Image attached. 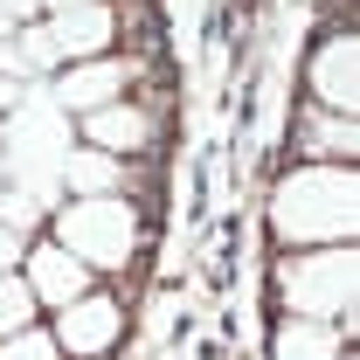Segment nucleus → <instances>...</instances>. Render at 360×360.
<instances>
[{
    "mask_svg": "<svg viewBox=\"0 0 360 360\" xmlns=\"http://www.w3.org/2000/svg\"><path fill=\"white\" fill-rule=\"evenodd\" d=\"M354 215H360V187H354V167H340V160H305V167H291L277 180V194H270V229L291 250L347 243Z\"/></svg>",
    "mask_w": 360,
    "mask_h": 360,
    "instance_id": "f257e3e1",
    "label": "nucleus"
},
{
    "mask_svg": "<svg viewBox=\"0 0 360 360\" xmlns=\"http://www.w3.org/2000/svg\"><path fill=\"white\" fill-rule=\"evenodd\" d=\"M0 146H14L7 180L49 208L56 187H63V167H70V118H63V104L56 97H21V111H14V125H7Z\"/></svg>",
    "mask_w": 360,
    "mask_h": 360,
    "instance_id": "f03ea898",
    "label": "nucleus"
},
{
    "mask_svg": "<svg viewBox=\"0 0 360 360\" xmlns=\"http://www.w3.org/2000/svg\"><path fill=\"white\" fill-rule=\"evenodd\" d=\"M277 284H284V305L298 319H354V284H360L354 243H326V250L291 257Z\"/></svg>",
    "mask_w": 360,
    "mask_h": 360,
    "instance_id": "7ed1b4c3",
    "label": "nucleus"
},
{
    "mask_svg": "<svg viewBox=\"0 0 360 360\" xmlns=\"http://www.w3.org/2000/svg\"><path fill=\"white\" fill-rule=\"evenodd\" d=\"M56 236L77 264H97V270H118L125 257L139 250V215L125 194H97V201H70L56 215Z\"/></svg>",
    "mask_w": 360,
    "mask_h": 360,
    "instance_id": "20e7f679",
    "label": "nucleus"
},
{
    "mask_svg": "<svg viewBox=\"0 0 360 360\" xmlns=\"http://www.w3.org/2000/svg\"><path fill=\"white\" fill-rule=\"evenodd\" d=\"M305 84H312L319 111H340V118L354 111V97H360V42H354V28H340V35H326V42L312 49Z\"/></svg>",
    "mask_w": 360,
    "mask_h": 360,
    "instance_id": "39448f33",
    "label": "nucleus"
},
{
    "mask_svg": "<svg viewBox=\"0 0 360 360\" xmlns=\"http://www.w3.org/2000/svg\"><path fill=\"white\" fill-rule=\"evenodd\" d=\"M125 340V305L118 298H77V305H63V326H56V347L77 360H97L111 354Z\"/></svg>",
    "mask_w": 360,
    "mask_h": 360,
    "instance_id": "423d86ee",
    "label": "nucleus"
},
{
    "mask_svg": "<svg viewBox=\"0 0 360 360\" xmlns=\"http://www.w3.org/2000/svg\"><path fill=\"white\" fill-rule=\"evenodd\" d=\"M21 264H28V291H35V305H77V298L90 291V264H77L63 243L28 250Z\"/></svg>",
    "mask_w": 360,
    "mask_h": 360,
    "instance_id": "0eeeda50",
    "label": "nucleus"
},
{
    "mask_svg": "<svg viewBox=\"0 0 360 360\" xmlns=\"http://www.w3.org/2000/svg\"><path fill=\"white\" fill-rule=\"evenodd\" d=\"M111 35H118V14L104 7V0H77V7H63L56 21H49V42H56V56H104L111 49Z\"/></svg>",
    "mask_w": 360,
    "mask_h": 360,
    "instance_id": "6e6552de",
    "label": "nucleus"
},
{
    "mask_svg": "<svg viewBox=\"0 0 360 360\" xmlns=\"http://www.w3.org/2000/svg\"><path fill=\"white\" fill-rule=\"evenodd\" d=\"M139 77V63H118V56H90L84 70H70L63 84H56V104L63 111H97V104H111V97H125V84Z\"/></svg>",
    "mask_w": 360,
    "mask_h": 360,
    "instance_id": "1a4fd4ad",
    "label": "nucleus"
},
{
    "mask_svg": "<svg viewBox=\"0 0 360 360\" xmlns=\"http://www.w3.org/2000/svg\"><path fill=\"white\" fill-rule=\"evenodd\" d=\"M84 139H90V153H139V146H153V111L111 97V104L84 111Z\"/></svg>",
    "mask_w": 360,
    "mask_h": 360,
    "instance_id": "9d476101",
    "label": "nucleus"
},
{
    "mask_svg": "<svg viewBox=\"0 0 360 360\" xmlns=\"http://www.w3.org/2000/svg\"><path fill=\"white\" fill-rule=\"evenodd\" d=\"M270 354L277 360H340L347 347H340V333H333V319H284L277 326V340H270Z\"/></svg>",
    "mask_w": 360,
    "mask_h": 360,
    "instance_id": "9b49d317",
    "label": "nucleus"
},
{
    "mask_svg": "<svg viewBox=\"0 0 360 360\" xmlns=\"http://www.w3.org/2000/svg\"><path fill=\"white\" fill-rule=\"evenodd\" d=\"M63 187H70L77 201H97V194H125L132 174H125V160H118V153H70Z\"/></svg>",
    "mask_w": 360,
    "mask_h": 360,
    "instance_id": "f8f14e48",
    "label": "nucleus"
},
{
    "mask_svg": "<svg viewBox=\"0 0 360 360\" xmlns=\"http://www.w3.org/2000/svg\"><path fill=\"white\" fill-rule=\"evenodd\" d=\"M354 118H340V111H305V118H298V153H305V160H326V153H333V160H340V167H347V160H354Z\"/></svg>",
    "mask_w": 360,
    "mask_h": 360,
    "instance_id": "ddd939ff",
    "label": "nucleus"
},
{
    "mask_svg": "<svg viewBox=\"0 0 360 360\" xmlns=\"http://www.w3.org/2000/svg\"><path fill=\"white\" fill-rule=\"evenodd\" d=\"M56 63V42H49V28H14V35H0V77L7 84H21V77H35Z\"/></svg>",
    "mask_w": 360,
    "mask_h": 360,
    "instance_id": "4468645a",
    "label": "nucleus"
},
{
    "mask_svg": "<svg viewBox=\"0 0 360 360\" xmlns=\"http://www.w3.org/2000/svg\"><path fill=\"white\" fill-rule=\"evenodd\" d=\"M28 319H35V291L7 270V277H0V340H7V333H21Z\"/></svg>",
    "mask_w": 360,
    "mask_h": 360,
    "instance_id": "2eb2a0df",
    "label": "nucleus"
},
{
    "mask_svg": "<svg viewBox=\"0 0 360 360\" xmlns=\"http://www.w3.org/2000/svg\"><path fill=\"white\" fill-rule=\"evenodd\" d=\"M0 360H63V347H56V333H7L0 340Z\"/></svg>",
    "mask_w": 360,
    "mask_h": 360,
    "instance_id": "dca6fc26",
    "label": "nucleus"
},
{
    "mask_svg": "<svg viewBox=\"0 0 360 360\" xmlns=\"http://www.w3.org/2000/svg\"><path fill=\"white\" fill-rule=\"evenodd\" d=\"M21 257H28V250H21V236H14V229L0 222V277H7V270L21 264Z\"/></svg>",
    "mask_w": 360,
    "mask_h": 360,
    "instance_id": "f3484780",
    "label": "nucleus"
},
{
    "mask_svg": "<svg viewBox=\"0 0 360 360\" xmlns=\"http://www.w3.org/2000/svg\"><path fill=\"white\" fill-rule=\"evenodd\" d=\"M35 7H42V0H0V14H7V21H14V28H21V21H28V14H35Z\"/></svg>",
    "mask_w": 360,
    "mask_h": 360,
    "instance_id": "a211bd4d",
    "label": "nucleus"
},
{
    "mask_svg": "<svg viewBox=\"0 0 360 360\" xmlns=\"http://www.w3.org/2000/svg\"><path fill=\"white\" fill-rule=\"evenodd\" d=\"M14 104H21V84H7V77H0V111H14Z\"/></svg>",
    "mask_w": 360,
    "mask_h": 360,
    "instance_id": "6ab92c4d",
    "label": "nucleus"
},
{
    "mask_svg": "<svg viewBox=\"0 0 360 360\" xmlns=\"http://www.w3.org/2000/svg\"><path fill=\"white\" fill-rule=\"evenodd\" d=\"M0 35H14V21H7V14H0Z\"/></svg>",
    "mask_w": 360,
    "mask_h": 360,
    "instance_id": "aec40b11",
    "label": "nucleus"
},
{
    "mask_svg": "<svg viewBox=\"0 0 360 360\" xmlns=\"http://www.w3.org/2000/svg\"><path fill=\"white\" fill-rule=\"evenodd\" d=\"M49 7H56V14H63V7H77V0H49Z\"/></svg>",
    "mask_w": 360,
    "mask_h": 360,
    "instance_id": "412c9836",
    "label": "nucleus"
},
{
    "mask_svg": "<svg viewBox=\"0 0 360 360\" xmlns=\"http://www.w3.org/2000/svg\"><path fill=\"white\" fill-rule=\"evenodd\" d=\"M0 187H7V167H0Z\"/></svg>",
    "mask_w": 360,
    "mask_h": 360,
    "instance_id": "4be33fe9",
    "label": "nucleus"
},
{
    "mask_svg": "<svg viewBox=\"0 0 360 360\" xmlns=\"http://www.w3.org/2000/svg\"><path fill=\"white\" fill-rule=\"evenodd\" d=\"M0 139H7V125H0Z\"/></svg>",
    "mask_w": 360,
    "mask_h": 360,
    "instance_id": "5701e85b",
    "label": "nucleus"
},
{
    "mask_svg": "<svg viewBox=\"0 0 360 360\" xmlns=\"http://www.w3.org/2000/svg\"><path fill=\"white\" fill-rule=\"evenodd\" d=\"M340 360H354V354H340Z\"/></svg>",
    "mask_w": 360,
    "mask_h": 360,
    "instance_id": "b1692460",
    "label": "nucleus"
}]
</instances>
